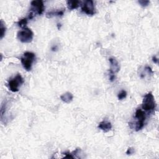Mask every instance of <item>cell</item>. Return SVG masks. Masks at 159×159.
I'll return each mask as SVG.
<instances>
[{"mask_svg":"<svg viewBox=\"0 0 159 159\" xmlns=\"http://www.w3.org/2000/svg\"><path fill=\"white\" fill-rule=\"evenodd\" d=\"M155 108L156 103L152 93L151 92L147 93L142 101V108L146 111L152 112L155 110Z\"/></svg>","mask_w":159,"mask_h":159,"instance_id":"cell-1","label":"cell"},{"mask_svg":"<svg viewBox=\"0 0 159 159\" xmlns=\"http://www.w3.org/2000/svg\"><path fill=\"white\" fill-rule=\"evenodd\" d=\"M35 58L36 56L34 53L31 52H25L23 55V57H22L21 58V63L24 69H26L27 71H30Z\"/></svg>","mask_w":159,"mask_h":159,"instance_id":"cell-2","label":"cell"},{"mask_svg":"<svg viewBox=\"0 0 159 159\" xmlns=\"http://www.w3.org/2000/svg\"><path fill=\"white\" fill-rule=\"evenodd\" d=\"M31 8L30 9V14L29 16V19H30L33 18L34 16V13L41 15L45 9L43 3L41 0H39V1H32L31 3Z\"/></svg>","mask_w":159,"mask_h":159,"instance_id":"cell-3","label":"cell"},{"mask_svg":"<svg viewBox=\"0 0 159 159\" xmlns=\"http://www.w3.org/2000/svg\"><path fill=\"white\" fill-rule=\"evenodd\" d=\"M18 39L23 43H30L33 40L34 33L29 28L23 29L18 32Z\"/></svg>","mask_w":159,"mask_h":159,"instance_id":"cell-4","label":"cell"},{"mask_svg":"<svg viewBox=\"0 0 159 159\" xmlns=\"http://www.w3.org/2000/svg\"><path fill=\"white\" fill-rule=\"evenodd\" d=\"M24 80L22 77L21 74L18 73L15 77L8 82V86L9 90L13 92H17L19 91V87L23 84Z\"/></svg>","mask_w":159,"mask_h":159,"instance_id":"cell-5","label":"cell"},{"mask_svg":"<svg viewBox=\"0 0 159 159\" xmlns=\"http://www.w3.org/2000/svg\"><path fill=\"white\" fill-rule=\"evenodd\" d=\"M135 118L137 119L135 129L136 131H139L143 128L144 126L145 114L142 109H138L135 113Z\"/></svg>","mask_w":159,"mask_h":159,"instance_id":"cell-6","label":"cell"},{"mask_svg":"<svg viewBox=\"0 0 159 159\" xmlns=\"http://www.w3.org/2000/svg\"><path fill=\"white\" fill-rule=\"evenodd\" d=\"M81 11L87 15L93 16L95 14V7L92 0H87L81 5Z\"/></svg>","mask_w":159,"mask_h":159,"instance_id":"cell-7","label":"cell"},{"mask_svg":"<svg viewBox=\"0 0 159 159\" xmlns=\"http://www.w3.org/2000/svg\"><path fill=\"white\" fill-rule=\"evenodd\" d=\"M109 61L111 64V68L109 70L110 75H114L116 73L119 71L120 67L117 60L114 58H110L109 59Z\"/></svg>","mask_w":159,"mask_h":159,"instance_id":"cell-8","label":"cell"},{"mask_svg":"<svg viewBox=\"0 0 159 159\" xmlns=\"http://www.w3.org/2000/svg\"><path fill=\"white\" fill-rule=\"evenodd\" d=\"M98 128L105 132H108L112 129V124L110 122L107 121V120H103L98 125Z\"/></svg>","mask_w":159,"mask_h":159,"instance_id":"cell-9","label":"cell"},{"mask_svg":"<svg viewBox=\"0 0 159 159\" xmlns=\"http://www.w3.org/2000/svg\"><path fill=\"white\" fill-rule=\"evenodd\" d=\"M60 99L65 103H70L73 101V95L72 93L67 92L60 96Z\"/></svg>","mask_w":159,"mask_h":159,"instance_id":"cell-10","label":"cell"},{"mask_svg":"<svg viewBox=\"0 0 159 159\" xmlns=\"http://www.w3.org/2000/svg\"><path fill=\"white\" fill-rule=\"evenodd\" d=\"M64 14L63 10H56V11H51L46 13V16L48 18H51L53 16H62Z\"/></svg>","mask_w":159,"mask_h":159,"instance_id":"cell-11","label":"cell"},{"mask_svg":"<svg viewBox=\"0 0 159 159\" xmlns=\"http://www.w3.org/2000/svg\"><path fill=\"white\" fill-rule=\"evenodd\" d=\"M67 6L70 10H73L78 8L80 4V1H68Z\"/></svg>","mask_w":159,"mask_h":159,"instance_id":"cell-12","label":"cell"},{"mask_svg":"<svg viewBox=\"0 0 159 159\" xmlns=\"http://www.w3.org/2000/svg\"><path fill=\"white\" fill-rule=\"evenodd\" d=\"M27 24V19L26 18H23L20 19L18 22V25L19 27H21V28H26V26Z\"/></svg>","mask_w":159,"mask_h":159,"instance_id":"cell-13","label":"cell"},{"mask_svg":"<svg viewBox=\"0 0 159 159\" xmlns=\"http://www.w3.org/2000/svg\"><path fill=\"white\" fill-rule=\"evenodd\" d=\"M0 26H1V39H2L3 37L6 33V27L4 26V23L3 20H1V23H0Z\"/></svg>","mask_w":159,"mask_h":159,"instance_id":"cell-14","label":"cell"},{"mask_svg":"<svg viewBox=\"0 0 159 159\" xmlns=\"http://www.w3.org/2000/svg\"><path fill=\"white\" fill-rule=\"evenodd\" d=\"M126 96H127V92H126L125 90H122L118 95V99L119 100H122L124 99V98H126Z\"/></svg>","mask_w":159,"mask_h":159,"instance_id":"cell-15","label":"cell"},{"mask_svg":"<svg viewBox=\"0 0 159 159\" xmlns=\"http://www.w3.org/2000/svg\"><path fill=\"white\" fill-rule=\"evenodd\" d=\"M138 3L141 5L142 6L145 7V6H148V5H149L150 2L149 1H139Z\"/></svg>","mask_w":159,"mask_h":159,"instance_id":"cell-16","label":"cell"},{"mask_svg":"<svg viewBox=\"0 0 159 159\" xmlns=\"http://www.w3.org/2000/svg\"><path fill=\"white\" fill-rule=\"evenodd\" d=\"M134 152V149H133V147H129V149H128L127 152H126V154L131 155V154H133Z\"/></svg>","mask_w":159,"mask_h":159,"instance_id":"cell-17","label":"cell"},{"mask_svg":"<svg viewBox=\"0 0 159 159\" xmlns=\"http://www.w3.org/2000/svg\"><path fill=\"white\" fill-rule=\"evenodd\" d=\"M64 155H65V157H64L65 158H74L72 153H70L69 152H65L64 153Z\"/></svg>","mask_w":159,"mask_h":159,"instance_id":"cell-18","label":"cell"},{"mask_svg":"<svg viewBox=\"0 0 159 159\" xmlns=\"http://www.w3.org/2000/svg\"><path fill=\"white\" fill-rule=\"evenodd\" d=\"M115 79V75H109V80H110L111 81H114Z\"/></svg>","mask_w":159,"mask_h":159,"instance_id":"cell-19","label":"cell"},{"mask_svg":"<svg viewBox=\"0 0 159 159\" xmlns=\"http://www.w3.org/2000/svg\"><path fill=\"white\" fill-rule=\"evenodd\" d=\"M152 60H153V62H154V63H157L158 62V58H157L155 56L153 57V58H152Z\"/></svg>","mask_w":159,"mask_h":159,"instance_id":"cell-20","label":"cell"}]
</instances>
